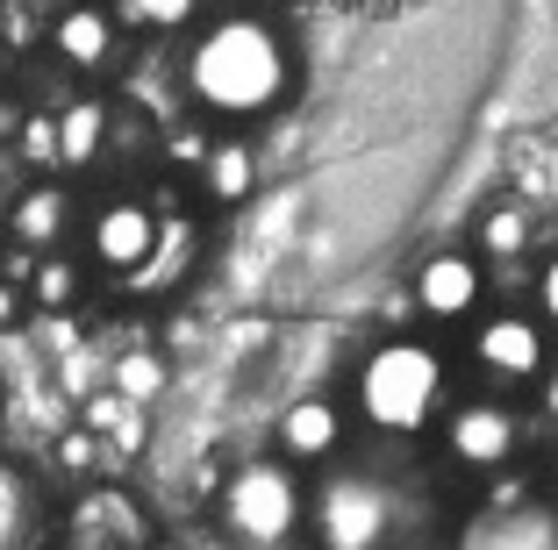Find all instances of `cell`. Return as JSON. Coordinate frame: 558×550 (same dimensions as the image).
I'll list each match as a JSON object with an SVG mask.
<instances>
[{
  "label": "cell",
  "instance_id": "9",
  "mask_svg": "<svg viewBox=\"0 0 558 550\" xmlns=\"http://www.w3.org/2000/svg\"><path fill=\"white\" fill-rule=\"evenodd\" d=\"M344 451V407L329 393H301L287 415H279V465H329Z\"/></svg>",
  "mask_w": 558,
  "mask_h": 550
},
{
  "label": "cell",
  "instance_id": "5",
  "mask_svg": "<svg viewBox=\"0 0 558 550\" xmlns=\"http://www.w3.org/2000/svg\"><path fill=\"white\" fill-rule=\"evenodd\" d=\"M515 451H523V415L509 401H459L444 415V457L459 472L494 479V472L515 465Z\"/></svg>",
  "mask_w": 558,
  "mask_h": 550
},
{
  "label": "cell",
  "instance_id": "6",
  "mask_svg": "<svg viewBox=\"0 0 558 550\" xmlns=\"http://www.w3.org/2000/svg\"><path fill=\"white\" fill-rule=\"evenodd\" d=\"M544 357H551L544 322L523 315V308H501V315H487V322L473 329V365H480V379H494V387H530V379H544Z\"/></svg>",
  "mask_w": 558,
  "mask_h": 550
},
{
  "label": "cell",
  "instance_id": "27",
  "mask_svg": "<svg viewBox=\"0 0 558 550\" xmlns=\"http://www.w3.org/2000/svg\"><path fill=\"white\" fill-rule=\"evenodd\" d=\"M15 130H22V108H15V100H0V144H15Z\"/></svg>",
  "mask_w": 558,
  "mask_h": 550
},
{
  "label": "cell",
  "instance_id": "21",
  "mask_svg": "<svg viewBox=\"0 0 558 550\" xmlns=\"http://www.w3.org/2000/svg\"><path fill=\"white\" fill-rule=\"evenodd\" d=\"M208 144H215V136H201V130H186V122H180V130L165 136V158H172V164H194V172H201V158H208Z\"/></svg>",
  "mask_w": 558,
  "mask_h": 550
},
{
  "label": "cell",
  "instance_id": "8",
  "mask_svg": "<svg viewBox=\"0 0 558 550\" xmlns=\"http://www.w3.org/2000/svg\"><path fill=\"white\" fill-rule=\"evenodd\" d=\"M415 315L423 322H473L480 301H487V265L473 250H429L415 265V286H409Z\"/></svg>",
  "mask_w": 558,
  "mask_h": 550
},
{
  "label": "cell",
  "instance_id": "19",
  "mask_svg": "<svg viewBox=\"0 0 558 550\" xmlns=\"http://www.w3.org/2000/svg\"><path fill=\"white\" fill-rule=\"evenodd\" d=\"M108 15H116V29H186L201 8L194 0H122Z\"/></svg>",
  "mask_w": 558,
  "mask_h": 550
},
{
  "label": "cell",
  "instance_id": "7",
  "mask_svg": "<svg viewBox=\"0 0 558 550\" xmlns=\"http://www.w3.org/2000/svg\"><path fill=\"white\" fill-rule=\"evenodd\" d=\"M86 250H94L100 272L116 279H144L150 258H158V215L144 208V200H100L94 222H86Z\"/></svg>",
  "mask_w": 558,
  "mask_h": 550
},
{
  "label": "cell",
  "instance_id": "24",
  "mask_svg": "<svg viewBox=\"0 0 558 550\" xmlns=\"http://www.w3.org/2000/svg\"><path fill=\"white\" fill-rule=\"evenodd\" d=\"M22 322H29V301H22V286L0 279V329H22Z\"/></svg>",
  "mask_w": 558,
  "mask_h": 550
},
{
  "label": "cell",
  "instance_id": "12",
  "mask_svg": "<svg viewBox=\"0 0 558 550\" xmlns=\"http://www.w3.org/2000/svg\"><path fill=\"white\" fill-rule=\"evenodd\" d=\"M72 222V194L58 186V179H36V186H22L15 208H8V236L29 250V258H50V243L65 236Z\"/></svg>",
  "mask_w": 558,
  "mask_h": 550
},
{
  "label": "cell",
  "instance_id": "17",
  "mask_svg": "<svg viewBox=\"0 0 558 550\" xmlns=\"http://www.w3.org/2000/svg\"><path fill=\"white\" fill-rule=\"evenodd\" d=\"M22 301L29 308H44V315H65V308H80V265L72 258H36V272H29V286H22Z\"/></svg>",
  "mask_w": 558,
  "mask_h": 550
},
{
  "label": "cell",
  "instance_id": "22",
  "mask_svg": "<svg viewBox=\"0 0 558 550\" xmlns=\"http://www.w3.org/2000/svg\"><path fill=\"white\" fill-rule=\"evenodd\" d=\"M94 457H100V443L86 437V429H65V437H58V465L65 472H94Z\"/></svg>",
  "mask_w": 558,
  "mask_h": 550
},
{
  "label": "cell",
  "instance_id": "23",
  "mask_svg": "<svg viewBox=\"0 0 558 550\" xmlns=\"http://www.w3.org/2000/svg\"><path fill=\"white\" fill-rule=\"evenodd\" d=\"M537 301H544V322L558 329V250L544 258V272H537Z\"/></svg>",
  "mask_w": 558,
  "mask_h": 550
},
{
  "label": "cell",
  "instance_id": "3",
  "mask_svg": "<svg viewBox=\"0 0 558 550\" xmlns=\"http://www.w3.org/2000/svg\"><path fill=\"white\" fill-rule=\"evenodd\" d=\"M215 515H222V529L244 550H279V543H294L301 515H308V493H301V479L279 457H251V465H236L222 479Z\"/></svg>",
  "mask_w": 558,
  "mask_h": 550
},
{
  "label": "cell",
  "instance_id": "1",
  "mask_svg": "<svg viewBox=\"0 0 558 550\" xmlns=\"http://www.w3.org/2000/svg\"><path fill=\"white\" fill-rule=\"evenodd\" d=\"M294 94V50L265 15H215L186 44V100L215 122H258Z\"/></svg>",
  "mask_w": 558,
  "mask_h": 550
},
{
  "label": "cell",
  "instance_id": "11",
  "mask_svg": "<svg viewBox=\"0 0 558 550\" xmlns=\"http://www.w3.org/2000/svg\"><path fill=\"white\" fill-rule=\"evenodd\" d=\"M116 15L108 8H65V15H50V50L65 58L72 72H100V65H116Z\"/></svg>",
  "mask_w": 558,
  "mask_h": 550
},
{
  "label": "cell",
  "instance_id": "14",
  "mask_svg": "<svg viewBox=\"0 0 558 550\" xmlns=\"http://www.w3.org/2000/svg\"><path fill=\"white\" fill-rule=\"evenodd\" d=\"M50 130H58V172H86L116 144V108L108 100H72V108L50 114Z\"/></svg>",
  "mask_w": 558,
  "mask_h": 550
},
{
  "label": "cell",
  "instance_id": "2",
  "mask_svg": "<svg viewBox=\"0 0 558 550\" xmlns=\"http://www.w3.org/2000/svg\"><path fill=\"white\" fill-rule=\"evenodd\" d=\"M444 387H451L444 357L423 337H387L365 351L351 393H359V415L379 437H415V429H429V415H444Z\"/></svg>",
  "mask_w": 558,
  "mask_h": 550
},
{
  "label": "cell",
  "instance_id": "16",
  "mask_svg": "<svg viewBox=\"0 0 558 550\" xmlns=\"http://www.w3.org/2000/svg\"><path fill=\"white\" fill-rule=\"evenodd\" d=\"M473 236H480V250H487V258H523L530 236H537V222H530L523 200H494V208H480ZM480 250H473V258H480Z\"/></svg>",
  "mask_w": 558,
  "mask_h": 550
},
{
  "label": "cell",
  "instance_id": "20",
  "mask_svg": "<svg viewBox=\"0 0 558 550\" xmlns=\"http://www.w3.org/2000/svg\"><path fill=\"white\" fill-rule=\"evenodd\" d=\"M15 150L36 164V172H58V130H50V114H22Z\"/></svg>",
  "mask_w": 558,
  "mask_h": 550
},
{
  "label": "cell",
  "instance_id": "25",
  "mask_svg": "<svg viewBox=\"0 0 558 550\" xmlns=\"http://www.w3.org/2000/svg\"><path fill=\"white\" fill-rule=\"evenodd\" d=\"M537 401H544V421H558V365H544V379H537Z\"/></svg>",
  "mask_w": 558,
  "mask_h": 550
},
{
  "label": "cell",
  "instance_id": "15",
  "mask_svg": "<svg viewBox=\"0 0 558 550\" xmlns=\"http://www.w3.org/2000/svg\"><path fill=\"white\" fill-rule=\"evenodd\" d=\"M201 186H208L215 208H236V200L258 186V150H251L244 136H215L208 158H201Z\"/></svg>",
  "mask_w": 558,
  "mask_h": 550
},
{
  "label": "cell",
  "instance_id": "26",
  "mask_svg": "<svg viewBox=\"0 0 558 550\" xmlns=\"http://www.w3.org/2000/svg\"><path fill=\"white\" fill-rule=\"evenodd\" d=\"M8 36H15V44H29V36H36V8H8Z\"/></svg>",
  "mask_w": 558,
  "mask_h": 550
},
{
  "label": "cell",
  "instance_id": "4",
  "mask_svg": "<svg viewBox=\"0 0 558 550\" xmlns=\"http://www.w3.org/2000/svg\"><path fill=\"white\" fill-rule=\"evenodd\" d=\"M301 522H315V550H387L401 515H395V486L379 472H329Z\"/></svg>",
  "mask_w": 558,
  "mask_h": 550
},
{
  "label": "cell",
  "instance_id": "13",
  "mask_svg": "<svg viewBox=\"0 0 558 550\" xmlns=\"http://www.w3.org/2000/svg\"><path fill=\"white\" fill-rule=\"evenodd\" d=\"M150 529L130 508V493H94V501L72 515V550H144Z\"/></svg>",
  "mask_w": 558,
  "mask_h": 550
},
{
  "label": "cell",
  "instance_id": "18",
  "mask_svg": "<svg viewBox=\"0 0 558 550\" xmlns=\"http://www.w3.org/2000/svg\"><path fill=\"white\" fill-rule=\"evenodd\" d=\"M116 401H130V407H144V401H158L165 393V357L158 351H122L116 357Z\"/></svg>",
  "mask_w": 558,
  "mask_h": 550
},
{
  "label": "cell",
  "instance_id": "10",
  "mask_svg": "<svg viewBox=\"0 0 558 550\" xmlns=\"http://www.w3.org/2000/svg\"><path fill=\"white\" fill-rule=\"evenodd\" d=\"M459 550H558V508H544V501L480 508L459 529Z\"/></svg>",
  "mask_w": 558,
  "mask_h": 550
}]
</instances>
